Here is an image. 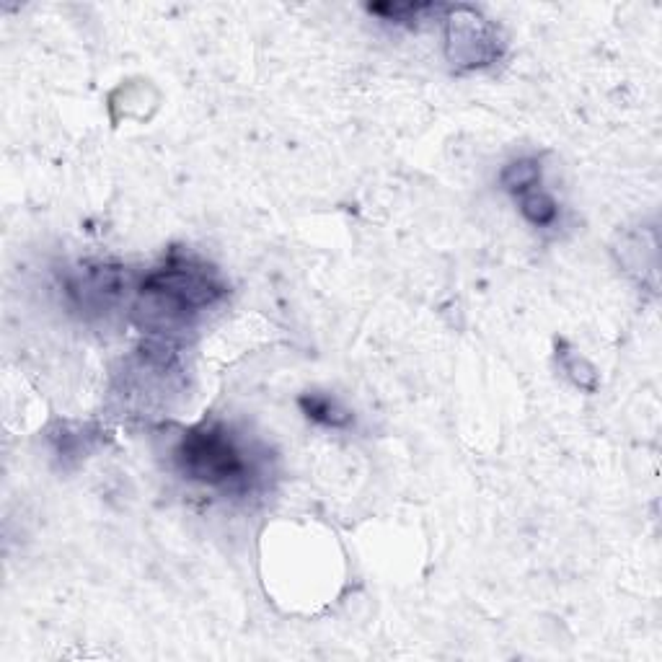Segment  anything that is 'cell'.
<instances>
[{"mask_svg": "<svg viewBox=\"0 0 662 662\" xmlns=\"http://www.w3.org/2000/svg\"><path fill=\"white\" fill-rule=\"evenodd\" d=\"M368 11L396 24H412V21H419V13L435 11V6L432 3H381V6H368Z\"/></svg>", "mask_w": 662, "mask_h": 662, "instance_id": "ba28073f", "label": "cell"}, {"mask_svg": "<svg viewBox=\"0 0 662 662\" xmlns=\"http://www.w3.org/2000/svg\"><path fill=\"white\" fill-rule=\"evenodd\" d=\"M228 293L218 272L192 257L174 251L166 264L153 269L143 280L140 295L148 303L145 311L153 321L166 326L182 324L187 316L218 303Z\"/></svg>", "mask_w": 662, "mask_h": 662, "instance_id": "6da1fadb", "label": "cell"}, {"mask_svg": "<svg viewBox=\"0 0 662 662\" xmlns=\"http://www.w3.org/2000/svg\"><path fill=\"white\" fill-rule=\"evenodd\" d=\"M520 213L533 225H551L556 220V202L541 189H531L520 197Z\"/></svg>", "mask_w": 662, "mask_h": 662, "instance_id": "8992f818", "label": "cell"}, {"mask_svg": "<svg viewBox=\"0 0 662 662\" xmlns=\"http://www.w3.org/2000/svg\"><path fill=\"white\" fill-rule=\"evenodd\" d=\"M502 55L497 29L481 19L474 8H450L448 60L458 70H474L494 63Z\"/></svg>", "mask_w": 662, "mask_h": 662, "instance_id": "3957f363", "label": "cell"}, {"mask_svg": "<svg viewBox=\"0 0 662 662\" xmlns=\"http://www.w3.org/2000/svg\"><path fill=\"white\" fill-rule=\"evenodd\" d=\"M502 187L515 197H523L525 192L541 187V163L533 158H520V161L507 163L500 174Z\"/></svg>", "mask_w": 662, "mask_h": 662, "instance_id": "5b68a950", "label": "cell"}, {"mask_svg": "<svg viewBox=\"0 0 662 662\" xmlns=\"http://www.w3.org/2000/svg\"><path fill=\"white\" fill-rule=\"evenodd\" d=\"M174 463L184 479L200 481L223 492H249L254 481L249 453L220 422H202L184 430L174 448Z\"/></svg>", "mask_w": 662, "mask_h": 662, "instance_id": "7a4b0ae2", "label": "cell"}, {"mask_svg": "<svg viewBox=\"0 0 662 662\" xmlns=\"http://www.w3.org/2000/svg\"><path fill=\"white\" fill-rule=\"evenodd\" d=\"M556 350H562L559 352V363H562V368L567 370L569 378H572L580 388H585V391H595V386H598V375H595L593 365H590L588 360H582V357L575 355L572 350H567L564 344H559Z\"/></svg>", "mask_w": 662, "mask_h": 662, "instance_id": "52a82bcc", "label": "cell"}, {"mask_svg": "<svg viewBox=\"0 0 662 662\" xmlns=\"http://www.w3.org/2000/svg\"><path fill=\"white\" fill-rule=\"evenodd\" d=\"M298 404L311 422H319V425L324 427H334V430L352 425V414L347 412L337 399H331V396L326 394L300 396Z\"/></svg>", "mask_w": 662, "mask_h": 662, "instance_id": "277c9868", "label": "cell"}]
</instances>
